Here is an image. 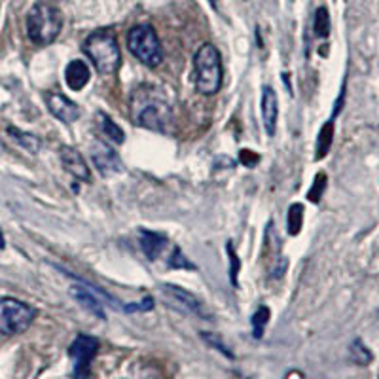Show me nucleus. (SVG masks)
<instances>
[{
    "mask_svg": "<svg viewBox=\"0 0 379 379\" xmlns=\"http://www.w3.org/2000/svg\"><path fill=\"white\" fill-rule=\"evenodd\" d=\"M131 120L148 131L169 133L174 125L173 109L160 88L152 84L139 85L129 97Z\"/></svg>",
    "mask_w": 379,
    "mask_h": 379,
    "instance_id": "nucleus-1",
    "label": "nucleus"
},
{
    "mask_svg": "<svg viewBox=\"0 0 379 379\" xmlns=\"http://www.w3.org/2000/svg\"><path fill=\"white\" fill-rule=\"evenodd\" d=\"M27 34L32 44L50 46L63 29V13L50 0H39L27 13Z\"/></svg>",
    "mask_w": 379,
    "mask_h": 379,
    "instance_id": "nucleus-2",
    "label": "nucleus"
},
{
    "mask_svg": "<svg viewBox=\"0 0 379 379\" xmlns=\"http://www.w3.org/2000/svg\"><path fill=\"white\" fill-rule=\"evenodd\" d=\"M193 82L201 95H216L224 82L222 57L216 46L203 44L193 55Z\"/></svg>",
    "mask_w": 379,
    "mask_h": 379,
    "instance_id": "nucleus-3",
    "label": "nucleus"
},
{
    "mask_svg": "<svg viewBox=\"0 0 379 379\" xmlns=\"http://www.w3.org/2000/svg\"><path fill=\"white\" fill-rule=\"evenodd\" d=\"M84 52L101 74H112L122 64V52L118 46L116 34L110 29H99L91 32L84 42Z\"/></svg>",
    "mask_w": 379,
    "mask_h": 379,
    "instance_id": "nucleus-4",
    "label": "nucleus"
},
{
    "mask_svg": "<svg viewBox=\"0 0 379 379\" xmlns=\"http://www.w3.org/2000/svg\"><path fill=\"white\" fill-rule=\"evenodd\" d=\"M128 48L142 64L152 67V69L158 67L163 59V50H161L158 32L148 23L135 25L128 32Z\"/></svg>",
    "mask_w": 379,
    "mask_h": 379,
    "instance_id": "nucleus-5",
    "label": "nucleus"
},
{
    "mask_svg": "<svg viewBox=\"0 0 379 379\" xmlns=\"http://www.w3.org/2000/svg\"><path fill=\"white\" fill-rule=\"evenodd\" d=\"M36 319V311L29 303L15 298H0V334L18 336L29 330Z\"/></svg>",
    "mask_w": 379,
    "mask_h": 379,
    "instance_id": "nucleus-6",
    "label": "nucleus"
},
{
    "mask_svg": "<svg viewBox=\"0 0 379 379\" xmlns=\"http://www.w3.org/2000/svg\"><path fill=\"white\" fill-rule=\"evenodd\" d=\"M101 343L97 338L88 334L76 336V340L72 341L69 347V357L72 359V375L74 379H85L90 375V366L93 359L99 353Z\"/></svg>",
    "mask_w": 379,
    "mask_h": 379,
    "instance_id": "nucleus-7",
    "label": "nucleus"
},
{
    "mask_svg": "<svg viewBox=\"0 0 379 379\" xmlns=\"http://www.w3.org/2000/svg\"><path fill=\"white\" fill-rule=\"evenodd\" d=\"M160 292L161 298H163V302L167 303L169 308L177 309V311L184 313V315L209 319V313H207L205 305H203L200 298L193 296L192 292L180 289V287H174V284H161Z\"/></svg>",
    "mask_w": 379,
    "mask_h": 379,
    "instance_id": "nucleus-8",
    "label": "nucleus"
},
{
    "mask_svg": "<svg viewBox=\"0 0 379 379\" xmlns=\"http://www.w3.org/2000/svg\"><path fill=\"white\" fill-rule=\"evenodd\" d=\"M90 158L93 161V165L97 167V171L110 179L114 174L122 173L123 163L120 160V156L112 146H109L106 142H103L101 139H93L90 144Z\"/></svg>",
    "mask_w": 379,
    "mask_h": 379,
    "instance_id": "nucleus-9",
    "label": "nucleus"
},
{
    "mask_svg": "<svg viewBox=\"0 0 379 379\" xmlns=\"http://www.w3.org/2000/svg\"><path fill=\"white\" fill-rule=\"evenodd\" d=\"M46 104H48V109H50L53 116L63 123L78 122L80 114H82L80 106L76 103H72L69 97L61 95V93H48L46 95Z\"/></svg>",
    "mask_w": 379,
    "mask_h": 379,
    "instance_id": "nucleus-10",
    "label": "nucleus"
},
{
    "mask_svg": "<svg viewBox=\"0 0 379 379\" xmlns=\"http://www.w3.org/2000/svg\"><path fill=\"white\" fill-rule=\"evenodd\" d=\"M59 158H61V163H63L64 171L69 174H72L76 180H82V182H91V171L85 163L84 156L78 152L76 148L72 146H63L61 152H59Z\"/></svg>",
    "mask_w": 379,
    "mask_h": 379,
    "instance_id": "nucleus-11",
    "label": "nucleus"
},
{
    "mask_svg": "<svg viewBox=\"0 0 379 379\" xmlns=\"http://www.w3.org/2000/svg\"><path fill=\"white\" fill-rule=\"evenodd\" d=\"M277 120H279V99L271 85H263L262 90V122L266 133L270 137L275 135Z\"/></svg>",
    "mask_w": 379,
    "mask_h": 379,
    "instance_id": "nucleus-12",
    "label": "nucleus"
},
{
    "mask_svg": "<svg viewBox=\"0 0 379 379\" xmlns=\"http://www.w3.org/2000/svg\"><path fill=\"white\" fill-rule=\"evenodd\" d=\"M71 294L74 296V300H76L82 308L88 309L90 313H93L97 319H103V321L106 319V313H104L101 298H97L95 292L91 289H88L85 284H72Z\"/></svg>",
    "mask_w": 379,
    "mask_h": 379,
    "instance_id": "nucleus-13",
    "label": "nucleus"
},
{
    "mask_svg": "<svg viewBox=\"0 0 379 379\" xmlns=\"http://www.w3.org/2000/svg\"><path fill=\"white\" fill-rule=\"evenodd\" d=\"M90 78H91L90 67H88V63L82 61V59H74V61H71V63L67 64L64 80H67V84H69L71 90L80 91L88 82H90Z\"/></svg>",
    "mask_w": 379,
    "mask_h": 379,
    "instance_id": "nucleus-14",
    "label": "nucleus"
},
{
    "mask_svg": "<svg viewBox=\"0 0 379 379\" xmlns=\"http://www.w3.org/2000/svg\"><path fill=\"white\" fill-rule=\"evenodd\" d=\"M165 244H167L165 235L150 232V230H141V249L148 260H158L165 249Z\"/></svg>",
    "mask_w": 379,
    "mask_h": 379,
    "instance_id": "nucleus-15",
    "label": "nucleus"
},
{
    "mask_svg": "<svg viewBox=\"0 0 379 379\" xmlns=\"http://www.w3.org/2000/svg\"><path fill=\"white\" fill-rule=\"evenodd\" d=\"M334 142V118H330L324 125L319 131V137H317V160H322L326 158L328 152H330V146Z\"/></svg>",
    "mask_w": 379,
    "mask_h": 379,
    "instance_id": "nucleus-16",
    "label": "nucleus"
},
{
    "mask_svg": "<svg viewBox=\"0 0 379 379\" xmlns=\"http://www.w3.org/2000/svg\"><path fill=\"white\" fill-rule=\"evenodd\" d=\"M8 135L12 137L21 148H25L27 152H31V154H36L40 146H42V141H40L39 137L32 135V133H27V131H21L18 128H8Z\"/></svg>",
    "mask_w": 379,
    "mask_h": 379,
    "instance_id": "nucleus-17",
    "label": "nucleus"
},
{
    "mask_svg": "<svg viewBox=\"0 0 379 379\" xmlns=\"http://www.w3.org/2000/svg\"><path fill=\"white\" fill-rule=\"evenodd\" d=\"M99 123H101V131H103V135L106 139H110L112 142H116V144H122L125 141V135H123V131L120 125L112 122L106 114H99Z\"/></svg>",
    "mask_w": 379,
    "mask_h": 379,
    "instance_id": "nucleus-18",
    "label": "nucleus"
},
{
    "mask_svg": "<svg viewBox=\"0 0 379 379\" xmlns=\"http://www.w3.org/2000/svg\"><path fill=\"white\" fill-rule=\"evenodd\" d=\"M349 354H351V360H353L354 364H359V366H368L373 359L372 351H370L360 340H354L353 343H351Z\"/></svg>",
    "mask_w": 379,
    "mask_h": 379,
    "instance_id": "nucleus-19",
    "label": "nucleus"
},
{
    "mask_svg": "<svg viewBox=\"0 0 379 379\" xmlns=\"http://www.w3.org/2000/svg\"><path fill=\"white\" fill-rule=\"evenodd\" d=\"M313 31L319 39H326L330 34V13L324 6L317 8L315 18H313Z\"/></svg>",
    "mask_w": 379,
    "mask_h": 379,
    "instance_id": "nucleus-20",
    "label": "nucleus"
},
{
    "mask_svg": "<svg viewBox=\"0 0 379 379\" xmlns=\"http://www.w3.org/2000/svg\"><path fill=\"white\" fill-rule=\"evenodd\" d=\"M289 233L290 235H298L302 232L303 226V205L302 203H294L289 209Z\"/></svg>",
    "mask_w": 379,
    "mask_h": 379,
    "instance_id": "nucleus-21",
    "label": "nucleus"
},
{
    "mask_svg": "<svg viewBox=\"0 0 379 379\" xmlns=\"http://www.w3.org/2000/svg\"><path fill=\"white\" fill-rule=\"evenodd\" d=\"M251 322H252V334H254V338L260 340L263 334V328H266V324L270 322V309L266 308V305H260V308L256 309V313L252 315Z\"/></svg>",
    "mask_w": 379,
    "mask_h": 379,
    "instance_id": "nucleus-22",
    "label": "nucleus"
},
{
    "mask_svg": "<svg viewBox=\"0 0 379 379\" xmlns=\"http://www.w3.org/2000/svg\"><path fill=\"white\" fill-rule=\"evenodd\" d=\"M326 186H328L326 173H322V171L321 173H317L315 180H313V184H311V190H309V193H308L309 201H313V203H321Z\"/></svg>",
    "mask_w": 379,
    "mask_h": 379,
    "instance_id": "nucleus-23",
    "label": "nucleus"
},
{
    "mask_svg": "<svg viewBox=\"0 0 379 379\" xmlns=\"http://www.w3.org/2000/svg\"><path fill=\"white\" fill-rule=\"evenodd\" d=\"M167 263L169 268H173V270H195L193 263L188 262V258L180 252V249H174V251L171 252Z\"/></svg>",
    "mask_w": 379,
    "mask_h": 379,
    "instance_id": "nucleus-24",
    "label": "nucleus"
},
{
    "mask_svg": "<svg viewBox=\"0 0 379 379\" xmlns=\"http://www.w3.org/2000/svg\"><path fill=\"white\" fill-rule=\"evenodd\" d=\"M226 249H228V258H230V279H232L233 287H237V275H239V268H241V260H239L235 251H233L232 243L226 244Z\"/></svg>",
    "mask_w": 379,
    "mask_h": 379,
    "instance_id": "nucleus-25",
    "label": "nucleus"
},
{
    "mask_svg": "<svg viewBox=\"0 0 379 379\" xmlns=\"http://www.w3.org/2000/svg\"><path fill=\"white\" fill-rule=\"evenodd\" d=\"M201 338H203V340H205L207 343L211 345V347H214L216 351H220V353H224L226 357H228V359H233V353L230 351V349L226 347V343L222 340H220L219 336L211 334V332H201Z\"/></svg>",
    "mask_w": 379,
    "mask_h": 379,
    "instance_id": "nucleus-26",
    "label": "nucleus"
},
{
    "mask_svg": "<svg viewBox=\"0 0 379 379\" xmlns=\"http://www.w3.org/2000/svg\"><path fill=\"white\" fill-rule=\"evenodd\" d=\"M260 160V156L251 152V150H241V161H243L247 167H254Z\"/></svg>",
    "mask_w": 379,
    "mask_h": 379,
    "instance_id": "nucleus-27",
    "label": "nucleus"
},
{
    "mask_svg": "<svg viewBox=\"0 0 379 379\" xmlns=\"http://www.w3.org/2000/svg\"><path fill=\"white\" fill-rule=\"evenodd\" d=\"M4 247H6V243H4V235L0 232V249H4Z\"/></svg>",
    "mask_w": 379,
    "mask_h": 379,
    "instance_id": "nucleus-28",
    "label": "nucleus"
},
{
    "mask_svg": "<svg viewBox=\"0 0 379 379\" xmlns=\"http://www.w3.org/2000/svg\"><path fill=\"white\" fill-rule=\"evenodd\" d=\"M211 6L212 8H219V2H216V0H211Z\"/></svg>",
    "mask_w": 379,
    "mask_h": 379,
    "instance_id": "nucleus-29",
    "label": "nucleus"
},
{
    "mask_svg": "<svg viewBox=\"0 0 379 379\" xmlns=\"http://www.w3.org/2000/svg\"><path fill=\"white\" fill-rule=\"evenodd\" d=\"M0 150H2V142H0Z\"/></svg>",
    "mask_w": 379,
    "mask_h": 379,
    "instance_id": "nucleus-30",
    "label": "nucleus"
}]
</instances>
